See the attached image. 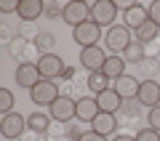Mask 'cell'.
<instances>
[{
  "label": "cell",
  "mask_w": 160,
  "mask_h": 141,
  "mask_svg": "<svg viewBox=\"0 0 160 141\" xmlns=\"http://www.w3.org/2000/svg\"><path fill=\"white\" fill-rule=\"evenodd\" d=\"M133 43L131 37V29L126 27V24H115V27L107 29V48L118 56V53H126V48Z\"/></svg>",
  "instance_id": "1"
},
{
  "label": "cell",
  "mask_w": 160,
  "mask_h": 141,
  "mask_svg": "<svg viewBox=\"0 0 160 141\" xmlns=\"http://www.w3.org/2000/svg\"><path fill=\"white\" fill-rule=\"evenodd\" d=\"M62 19L75 29L80 24L91 22V6H86L83 0H69V3H64V16Z\"/></svg>",
  "instance_id": "2"
},
{
  "label": "cell",
  "mask_w": 160,
  "mask_h": 141,
  "mask_svg": "<svg viewBox=\"0 0 160 141\" xmlns=\"http://www.w3.org/2000/svg\"><path fill=\"white\" fill-rule=\"evenodd\" d=\"M29 96H32V101L38 104V107H51L62 93H59V85L53 83V80H40V83L29 90Z\"/></svg>",
  "instance_id": "3"
},
{
  "label": "cell",
  "mask_w": 160,
  "mask_h": 141,
  "mask_svg": "<svg viewBox=\"0 0 160 141\" xmlns=\"http://www.w3.org/2000/svg\"><path fill=\"white\" fill-rule=\"evenodd\" d=\"M115 16H118V3L112 0H96L91 6V22H96L99 27H115Z\"/></svg>",
  "instance_id": "4"
},
{
  "label": "cell",
  "mask_w": 160,
  "mask_h": 141,
  "mask_svg": "<svg viewBox=\"0 0 160 141\" xmlns=\"http://www.w3.org/2000/svg\"><path fill=\"white\" fill-rule=\"evenodd\" d=\"M107 53H104L102 45H91V48H83L80 51V64H83V69H88V75L91 72H102L104 64H107Z\"/></svg>",
  "instance_id": "5"
},
{
  "label": "cell",
  "mask_w": 160,
  "mask_h": 141,
  "mask_svg": "<svg viewBox=\"0 0 160 141\" xmlns=\"http://www.w3.org/2000/svg\"><path fill=\"white\" fill-rule=\"evenodd\" d=\"M72 37L80 48H91V45H99V37H102V27L96 22H86L80 27L72 29Z\"/></svg>",
  "instance_id": "6"
},
{
  "label": "cell",
  "mask_w": 160,
  "mask_h": 141,
  "mask_svg": "<svg viewBox=\"0 0 160 141\" xmlns=\"http://www.w3.org/2000/svg\"><path fill=\"white\" fill-rule=\"evenodd\" d=\"M51 117L56 120V123H69V120H75L78 117V101L75 99H69V96H59L56 101L51 104Z\"/></svg>",
  "instance_id": "7"
},
{
  "label": "cell",
  "mask_w": 160,
  "mask_h": 141,
  "mask_svg": "<svg viewBox=\"0 0 160 141\" xmlns=\"http://www.w3.org/2000/svg\"><path fill=\"white\" fill-rule=\"evenodd\" d=\"M27 117H22V114L11 112V114H3V120H0V133L6 136V139H22L24 133H27Z\"/></svg>",
  "instance_id": "8"
},
{
  "label": "cell",
  "mask_w": 160,
  "mask_h": 141,
  "mask_svg": "<svg viewBox=\"0 0 160 141\" xmlns=\"http://www.w3.org/2000/svg\"><path fill=\"white\" fill-rule=\"evenodd\" d=\"M38 69H40V75H43V80H56V77H64V72H67L64 61L56 56V53H48V56H43V59L38 61Z\"/></svg>",
  "instance_id": "9"
},
{
  "label": "cell",
  "mask_w": 160,
  "mask_h": 141,
  "mask_svg": "<svg viewBox=\"0 0 160 141\" xmlns=\"http://www.w3.org/2000/svg\"><path fill=\"white\" fill-rule=\"evenodd\" d=\"M112 88L120 93V99H123V101H133V99L139 96V88H142V83H139L133 75H123V77H118V80L112 83Z\"/></svg>",
  "instance_id": "10"
},
{
  "label": "cell",
  "mask_w": 160,
  "mask_h": 141,
  "mask_svg": "<svg viewBox=\"0 0 160 141\" xmlns=\"http://www.w3.org/2000/svg\"><path fill=\"white\" fill-rule=\"evenodd\" d=\"M123 22L128 29H139L142 24L149 22V8H144L142 3H131V6L123 11Z\"/></svg>",
  "instance_id": "11"
},
{
  "label": "cell",
  "mask_w": 160,
  "mask_h": 141,
  "mask_svg": "<svg viewBox=\"0 0 160 141\" xmlns=\"http://www.w3.org/2000/svg\"><path fill=\"white\" fill-rule=\"evenodd\" d=\"M43 13H46L43 0H22V6H19V13H16V16L22 19V24H35Z\"/></svg>",
  "instance_id": "12"
},
{
  "label": "cell",
  "mask_w": 160,
  "mask_h": 141,
  "mask_svg": "<svg viewBox=\"0 0 160 141\" xmlns=\"http://www.w3.org/2000/svg\"><path fill=\"white\" fill-rule=\"evenodd\" d=\"M136 101L142 104V107H158L160 104V83H155V80H144L142 88H139V96Z\"/></svg>",
  "instance_id": "13"
},
{
  "label": "cell",
  "mask_w": 160,
  "mask_h": 141,
  "mask_svg": "<svg viewBox=\"0 0 160 141\" xmlns=\"http://www.w3.org/2000/svg\"><path fill=\"white\" fill-rule=\"evenodd\" d=\"M40 80H43V75H40L38 64H19V69H16V83L22 85V88H29V90H32Z\"/></svg>",
  "instance_id": "14"
},
{
  "label": "cell",
  "mask_w": 160,
  "mask_h": 141,
  "mask_svg": "<svg viewBox=\"0 0 160 141\" xmlns=\"http://www.w3.org/2000/svg\"><path fill=\"white\" fill-rule=\"evenodd\" d=\"M96 104H99L102 112L115 114V112H120V107H123V99H120V93L115 88H107L104 93H99V96H96Z\"/></svg>",
  "instance_id": "15"
},
{
  "label": "cell",
  "mask_w": 160,
  "mask_h": 141,
  "mask_svg": "<svg viewBox=\"0 0 160 141\" xmlns=\"http://www.w3.org/2000/svg\"><path fill=\"white\" fill-rule=\"evenodd\" d=\"M102 114V109H99V104H96V99H80L78 101V120L80 123H93V120Z\"/></svg>",
  "instance_id": "16"
},
{
  "label": "cell",
  "mask_w": 160,
  "mask_h": 141,
  "mask_svg": "<svg viewBox=\"0 0 160 141\" xmlns=\"http://www.w3.org/2000/svg\"><path fill=\"white\" fill-rule=\"evenodd\" d=\"M91 130H96V133H102V136H107V139H109V136L118 130V117L109 114V112H102V114L91 123Z\"/></svg>",
  "instance_id": "17"
},
{
  "label": "cell",
  "mask_w": 160,
  "mask_h": 141,
  "mask_svg": "<svg viewBox=\"0 0 160 141\" xmlns=\"http://www.w3.org/2000/svg\"><path fill=\"white\" fill-rule=\"evenodd\" d=\"M102 72L107 75V77L112 80V83H115L118 77H123V75H126V59H123V56H109Z\"/></svg>",
  "instance_id": "18"
},
{
  "label": "cell",
  "mask_w": 160,
  "mask_h": 141,
  "mask_svg": "<svg viewBox=\"0 0 160 141\" xmlns=\"http://www.w3.org/2000/svg\"><path fill=\"white\" fill-rule=\"evenodd\" d=\"M51 114H43V112H32L27 117V128L35 130V133H48L51 130Z\"/></svg>",
  "instance_id": "19"
},
{
  "label": "cell",
  "mask_w": 160,
  "mask_h": 141,
  "mask_svg": "<svg viewBox=\"0 0 160 141\" xmlns=\"http://www.w3.org/2000/svg\"><path fill=\"white\" fill-rule=\"evenodd\" d=\"M158 32H160V27L155 22H147V24H142V27L136 29V43H142V45H149V43H155L158 40Z\"/></svg>",
  "instance_id": "20"
},
{
  "label": "cell",
  "mask_w": 160,
  "mask_h": 141,
  "mask_svg": "<svg viewBox=\"0 0 160 141\" xmlns=\"http://www.w3.org/2000/svg\"><path fill=\"white\" fill-rule=\"evenodd\" d=\"M86 85L96 93V96H99V93H104L107 88H112V85H109V77L104 72H91V75H88V80H86Z\"/></svg>",
  "instance_id": "21"
},
{
  "label": "cell",
  "mask_w": 160,
  "mask_h": 141,
  "mask_svg": "<svg viewBox=\"0 0 160 141\" xmlns=\"http://www.w3.org/2000/svg\"><path fill=\"white\" fill-rule=\"evenodd\" d=\"M123 59H126V64H142L147 59V51H144L142 43H131L126 48V53H123Z\"/></svg>",
  "instance_id": "22"
},
{
  "label": "cell",
  "mask_w": 160,
  "mask_h": 141,
  "mask_svg": "<svg viewBox=\"0 0 160 141\" xmlns=\"http://www.w3.org/2000/svg\"><path fill=\"white\" fill-rule=\"evenodd\" d=\"M29 43H32V40H27V37H22V35H16V37L11 40V45H8V53H11L13 59H19V61H22V56H24V51H27Z\"/></svg>",
  "instance_id": "23"
},
{
  "label": "cell",
  "mask_w": 160,
  "mask_h": 141,
  "mask_svg": "<svg viewBox=\"0 0 160 141\" xmlns=\"http://www.w3.org/2000/svg\"><path fill=\"white\" fill-rule=\"evenodd\" d=\"M35 45L40 48V53H43V56H48V53H53L56 37H53L51 32H40V35H38V40H35Z\"/></svg>",
  "instance_id": "24"
},
{
  "label": "cell",
  "mask_w": 160,
  "mask_h": 141,
  "mask_svg": "<svg viewBox=\"0 0 160 141\" xmlns=\"http://www.w3.org/2000/svg\"><path fill=\"white\" fill-rule=\"evenodd\" d=\"M11 107H13V93L8 88H0V112L11 114Z\"/></svg>",
  "instance_id": "25"
},
{
  "label": "cell",
  "mask_w": 160,
  "mask_h": 141,
  "mask_svg": "<svg viewBox=\"0 0 160 141\" xmlns=\"http://www.w3.org/2000/svg\"><path fill=\"white\" fill-rule=\"evenodd\" d=\"M136 141H160V130H155V128H142L136 133Z\"/></svg>",
  "instance_id": "26"
},
{
  "label": "cell",
  "mask_w": 160,
  "mask_h": 141,
  "mask_svg": "<svg viewBox=\"0 0 160 141\" xmlns=\"http://www.w3.org/2000/svg\"><path fill=\"white\" fill-rule=\"evenodd\" d=\"M43 6H46V16H51V19L64 16V6H59V3H46L43 0Z\"/></svg>",
  "instance_id": "27"
},
{
  "label": "cell",
  "mask_w": 160,
  "mask_h": 141,
  "mask_svg": "<svg viewBox=\"0 0 160 141\" xmlns=\"http://www.w3.org/2000/svg\"><path fill=\"white\" fill-rule=\"evenodd\" d=\"M144 51H147V59H152V61L160 64V43H158V40L149 43V45H144Z\"/></svg>",
  "instance_id": "28"
},
{
  "label": "cell",
  "mask_w": 160,
  "mask_h": 141,
  "mask_svg": "<svg viewBox=\"0 0 160 141\" xmlns=\"http://www.w3.org/2000/svg\"><path fill=\"white\" fill-rule=\"evenodd\" d=\"M147 123H149V128L160 130V104H158V107H152V109H149V117H147Z\"/></svg>",
  "instance_id": "29"
},
{
  "label": "cell",
  "mask_w": 160,
  "mask_h": 141,
  "mask_svg": "<svg viewBox=\"0 0 160 141\" xmlns=\"http://www.w3.org/2000/svg\"><path fill=\"white\" fill-rule=\"evenodd\" d=\"M142 67H144V72H147V80H152V77H155V72L160 69V64H158V61H152V59H144Z\"/></svg>",
  "instance_id": "30"
},
{
  "label": "cell",
  "mask_w": 160,
  "mask_h": 141,
  "mask_svg": "<svg viewBox=\"0 0 160 141\" xmlns=\"http://www.w3.org/2000/svg\"><path fill=\"white\" fill-rule=\"evenodd\" d=\"M78 141H109V139H107V136H102V133H96V130H86Z\"/></svg>",
  "instance_id": "31"
},
{
  "label": "cell",
  "mask_w": 160,
  "mask_h": 141,
  "mask_svg": "<svg viewBox=\"0 0 160 141\" xmlns=\"http://www.w3.org/2000/svg\"><path fill=\"white\" fill-rule=\"evenodd\" d=\"M19 6H22L19 0H6V3L0 6V11L3 13H19Z\"/></svg>",
  "instance_id": "32"
},
{
  "label": "cell",
  "mask_w": 160,
  "mask_h": 141,
  "mask_svg": "<svg viewBox=\"0 0 160 141\" xmlns=\"http://www.w3.org/2000/svg\"><path fill=\"white\" fill-rule=\"evenodd\" d=\"M149 22H155L160 27V0H155L152 6H149Z\"/></svg>",
  "instance_id": "33"
},
{
  "label": "cell",
  "mask_w": 160,
  "mask_h": 141,
  "mask_svg": "<svg viewBox=\"0 0 160 141\" xmlns=\"http://www.w3.org/2000/svg\"><path fill=\"white\" fill-rule=\"evenodd\" d=\"M22 141H46V133H35V130H27L22 136Z\"/></svg>",
  "instance_id": "34"
},
{
  "label": "cell",
  "mask_w": 160,
  "mask_h": 141,
  "mask_svg": "<svg viewBox=\"0 0 160 141\" xmlns=\"http://www.w3.org/2000/svg\"><path fill=\"white\" fill-rule=\"evenodd\" d=\"M112 141H136V136H115Z\"/></svg>",
  "instance_id": "35"
}]
</instances>
